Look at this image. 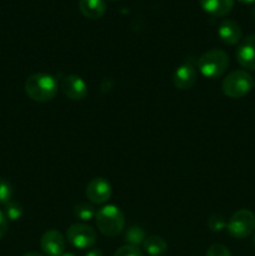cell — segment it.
<instances>
[{"mask_svg":"<svg viewBox=\"0 0 255 256\" xmlns=\"http://www.w3.org/2000/svg\"><path fill=\"white\" fill-rule=\"evenodd\" d=\"M58 90H59V85L55 78L46 72L30 75L25 82V92L32 102H52L56 96Z\"/></svg>","mask_w":255,"mask_h":256,"instance_id":"cell-1","label":"cell"},{"mask_svg":"<svg viewBox=\"0 0 255 256\" xmlns=\"http://www.w3.org/2000/svg\"><path fill=\"white\" fill-rule=\"evenodd\" d=\"M99 232L108 238H115L125 228V216L115 205H105L95 215Z\"/></svg>","mask_w":255,"mask_h":256,"instance_id":"cell-2","label":"cell"},{"mask_svg":"<svg viewBox=\"0 0 255 256\" xmlns=\"http://www.w3.org/2000/svg\"><path fill=\"white\" fill-rule=\"evenodd\" d=\"M229 55L219 49H212L200 56L198 62V69L202 76L208 79H218L229 68Z\"/></svg>","mask_w":255,"mask_h":256,"instance_id":"cell-3","label":"cell"},{"mask_svg":"<svg viewBox=\"0 0 255 256\" xmlns=\"http://www.w3.org/2000/svg\"><path fill=\"white\" fill-rule=\"evenodd\" d=\"M254 86L252 75L245 70H235L224 79L222 85V92L230 99H240L249 94Z\"/></svg>","mask_w":255,"mask_h":256,"instance_id":"cell-4","label":"cell"},{"mask_svg":"<svg viewBox=\"0 0 255 256\" xmlns=\"http://www.w3.org/2000/svg\"><path fill=\"white\" fill-rule=\"evenodd\" d=\"M230 236L242 240L249 238L255 230V215L250 210L242 209L230 218L226 226Z\"/></svg>","mask_w":255,"mask_h":256,"instance_id":"cell-5","label":"cell"},{"mask_svg":"<svg viewBox=\"0 0 255 256\" xmlns=\"http://www.w3.org/2000/svg\"><path fill=\"white\" fill-rule=\"evenodd\" d=\"M66 239L74 248L80 250L90 249L96 244V232L86 224H74L68 229Z\"/></svg>","mask_w":255,"mask_h":256,"instance_id":"cell-6","label":"cell"},{"mask_svg":"<svg viewBox=\"0 0 255 256\" xmlns=\"http://www.w3.org/2000/svg\"><path fill=\"white\" fill-rule=\"evenodd\" d=\"M88 200L94 205H104L105 202H109L112 198V185L104 178H95L88 184L86 186Z\"/></svg>","mask_w":255,"mask_h":256,"instance_id":"cell-7","label":"cell"},{"mask_svg":"<svg viewBox=\"0 0 255 256\" xmlns=\"http://www.w3.org/2000/svg\"><path fill=\"white\" fill-rule=\"evenodd\" d=\"M62 90L68 99L82 102L88 95V85L79 75H68L62 82Z\"/></svg>","mask_w":255,"mask_h":256,"instance_id":"cell-8","label":"cell"},{"mask_svg":"<svg viewBox=\"0 0 255 256\" xmlns=\"http://www.w3.org/2000/svg\"><path fill=\"white\" fill-rule=\"evenodd\" d=\"M40 245L45 255L48 256H62L65 254L66 242L62 234L58 230H49L45 232L40 240Z\"/></svg>","mask_w":255,"mask_h":256,"instance_id":"cell-9","label":"cell"},{"mask_svg":"<svg viewBox=\"0 0 255 256\" xmlns=\"http://www.w3.org/2000/svg\"><path fill=\"white\" fill-rule=\"evenodd\" d=\"M198 80V72L196 68L192 64V62H185V64L180 65L174 72L172 76V82L176 89L189 90L195 85Z\"/></svg>","mask_w":255,"mask_h":256,"instance_id":"cell-10","label":"cell"},{"mask_svg":"<svg viewBox=\"0 0 255 256\" xmlns=\"http://www.w3.org/2000/svg\"><path fill=\"white\" fill-rule=\"evenodd\" d=\"M236 60L244 69L255 70V35L245 38L236 50Z\"/></svg>","mask_w":255,"mask_h":256,"instance_id":"cell-11","label":"cell"},{"mask_svg":"<svg viewBox=\"0 0 255 256\" xmlns=\"http://www.w3.org/2000/svg\"><path fill=\"white\" fill-rule=\"evenodd\" d=\"M220 40L225 45H236L242 42V30L235 20H224L218 29Z\"/></svg>","mask_w":255,"mask_h":256,"instance_id":"cell-12","label":"cell"},{"mask_svg":"<svg viewBox=\"0 0 255 256\" xmlns=\"http://www.w3.org/2000/svg\"><path fill=\"white\" fill-rule=\"evenodd\" d=\"M199 2L204 12L216 18L225 16L234 8V0H199Z\"/></svg>","mask_w":255,"mask_h":256,"instance_id":"cell-13","label":"cell"},{"mask_svg":"<svg viewBox=\"0 0 255 256\" xmlns=\"http://www.w3.org/2000/svg\"><path fill=\"white\" fill-rule=\"evenodd\" d=\"M79 9L85 18L96 20L105 15L106 4L104 0H80Z\"/></svg>","mask_w":255,"mask_h":256,"instance_id":"cell-14","label":"cell"},{"mask_svg":"<svg viewBox=\"0 0 255 256\" xmlns=\"http://www.w3.org/2000/svg\"><path fill=\"white\" fill-rule=\"evenodd\" d=\"M142 248H144L145 252H148L150 256H162L166 252L168 242H165L164 238L152 235V236L145 239Z\"/></svg>","mask_w":255,"mask_h":256,"instance_id":"cell-15","label":"cell"},{"mask_svg":"<svg viewBox=\"0 0 255 256\" xmlns=\"http://www.w3.org/2000/svg\"><path fill=\"white\" fill-rule=\"evenodd\" d=\"M74 216L80 222H90L95 218L96 212H95V208L92 204H88V202H80V204L75 205L74 210Z\"/></svg>","mask_w":255,"mask_h":256,"instance_id":"cell-16","label":"cell"},{"mask_svg":"<svg viewBox=\"0 0 255 256\" xmlns=\"http://www.w3.org/2000/svg\"><path fill=\"white\" fill-rule=\"evenodd\" d=\"M145 239H146V234H145L144 229L140 226H132L125 232V242L128 245L139 248V245L144 244Z\"/></svg>","mask_w":255,"mask_h":256,"instance_id":"cell-17","label":"cell"},{"mask_svg":"<svg viewBox=\"0 0 255 256\" xmlns=\"http://www.w3.org/2000/svg\"><path fill=\"white\" fill-rule=\"evenodd\" d=\"M5 216H6L8 220L10 222H18L20 218L24 214V210H22V206L16 202H10L9 204L5 205Z\"/></svg>","mask_w":255,"mask_h":256,"instance_id":"cell-18","label":"cell"},{"mask_svg":"<svg viewBox=\"0 0 255 256\" xmlns=\"http://www.w3.org/2000/svg\"><path fill=\"white\" fill-rule=\"evenodd\" d=\"M14 190H12V184L8 180L0 178V205L9 204L12 200Z\"/></svg>","mask_w":255,"mask_h":256,"instance_id":"cell-19","label":"cell"},{"mask_svg":"<svg viewBox=\"0 0 255 256\" xmlns=\"http://www.w3.org/2000/svg\"><path fill=\"white\" fill-rule=\"evenodd\" d=\"M208 226L212 232H220L228 226V222L222 215H212L210 216V219L208 220Z\"/></svg>","mask_w":255,"mask_h":256,"instance_id":"cell-20","label":"cell"},{"mask_svg":"<svg viewBox=\"0 0 255 256\" xmlns=\"http://www.w3.org/2000/svg\"><path fill=\"white\" fill-rule=\"evenodd\" d=\"M114 256H144L142 250L138 246H132V245H124L118 252H115Z\"/></svg>","mask_w":255,"mask_h":256,"instance_id":"cell-21","label":"cell"},{"mask_svg":"<svg viewBox=\"0 0 255 256\" xmlns=\"http://www.w3.org/2000/svg\"><path fill=\"white\" fill-rule=\"evenodd\" d=\"M206 256H232V252L224 245L214 244L208 249Z\"/></svg>","mask_w":255,"mask_h":256,"instance_id":"cell-22","label":"cell"},{"mask_svg":"<svg viewBox=\"0 0 255 256\" xmlns=\"http://www.w3.org/2000/svg\"><path fill=\"white\" fill-rule=\"evenodd\" d=\"M8 229H9V222H8L6 216H5L4 212L0 210V240L6 235Z\"/></svg>","mask_w":255,"mask_h":256,"instance_id":"cell-23","label":"cell"},{"mask_svg":"<svg viewBox=\"0 0 255 256\" xmlns=\"http://www.w3.org/2000/svg\"><path fill=\"white\" fill-rule=\"evenodd\" d=\"M85 256H104L102 255V252L99 249H92L90 252H88V254Z\"/></svg>","mask_w":255,"mask_h":256,"instance_id":"cell-24","label":"cell"},{"mask_svg":"<svg viewBox=\"0 0 255 256\" xmlns=\"http://www.w3.org/2000/svg\"><path fill=\"white\" fill-rule=\"evenodd\" d=\"M22 256H44V255L39 254V252H28V254H25Z\"/></svg>","mask_w":255,"mask_h":256,"instance_id":"cell-25","label":"cell"},{"mask_svg":"<svg viewBox=\"0 0 255 256\" xmlns=\"http://www.w3.org/2000/svg\"><path fill=\"white\" fill-rule=\"evenodd\" d=\"M242 4H252V2H255V0H239Z\"/></svg>","mask_w":255,"mask_h":256,"instance_id":"cell-26","label":"cell"},{"mask_svg":"<svg viewBox=\"0 0 255 256\" xmlns=\"http://www.w3.org/2000/svg\"><path fill=\"white\" fill-rule=\"evenodd\" d=\"M62 256H76V255L72 254V252H65V254L62 255Z\"/></svg>","mask_w":255,"mask_h":256,"instance_id":"cell-27","label":"cell"},{"mask_svg":"<svg viewBox=\"0 0 255 256\" xmlns=\"http://www.w3.org/2000/svg\"><path fill=\"white\" fill-rule=\"evenodd\" d=\"M252 18H254V20H255V8L252 9Z\"/></svg>","mask_w":255,"mask_h":256,"instance_id":"cell-28","label":"cell"},{"mask_svg":"<svg viewBox=\"0 0 255 256\" xmlns=\"http://www.w3.org/2000/svg\"><path fill=\"white\" fill-rule=\"evenodd\" d=\"M254 245H255V235H254Z\"/></svg>","mask_w":255,"mask_h":256,"instance_id":"cell-29","label":"cell"}]
</instances>
